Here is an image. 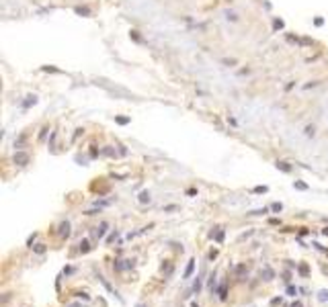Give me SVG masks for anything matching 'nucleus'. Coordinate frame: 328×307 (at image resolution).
<instances>
[{"label": "nucleus", "instance_id": "nucleus-6", "mask_svg": "<svg viewBox=\"0 0 328 307\" xmlns=\"http://www.w3.org/2000/svg\"><path fill=\"white\" fill-rule=\"evenodd\" d=\"M107 227H109V223H105V221H103V223H101V225H99V227H96V231H94V236H96V238L101 239V238H103V236H105V231H107Z\"/></svg>", "mask_w": 328, "mask_h": 307}, {"label": "nucleus", "instance_id": "nucleus-14", "mask_svg": "<svg viewBox=\"0 0 328 307\" xmlns=\"http://www.w3.org/2000/svg\"><path fill=\"white\" fill-rule=\"evenodd\" d=\"M318 299H320L322 303H328V291H320V293H318Z\"/></svg>", "mask_w": 328, "mask_h": 307}, {"label": "nucleus", "instance_id": "nucleus-11", "mask_svg": "<svg viewBox=\"0 0 328 307\" xmlns=\"http://www.w3.org/2000/svg\"><path fill=\"white\" fill-rule=\"evenodd\" d=\"M277 168L283 170V172H291V166H289L287 162H277Z\"/></svg>", "mask_w": 328, "mask_h": 307}, {"label": "nucleus", "instance_id": "nucleus-23", "mask_svg": "<svg viewBox=\"0 0 328 307\" xmlns=\"http://www.w3.org/2000/svg\"><path fill=\"white\" fill-rule=\"evenodd\" d=\"M117 236H119V231H113V233L107 238V242H113V239H117Z\"/></svg>", "mask_w": 328, "mask_h": 307}, {"label": "nucleus", "instance_id": "nucleus-24", "mask_svg": "<svg viewBox=\"0 0 328 307\" xmlns=\"http://www.w3.org/2000/svg\"><path fill=\"white\" fill-rule=\"evenodd\" d=\"M215 256H217V250H211L209 252V260H215Z\"/></svg>", "mask_w": 328, "mask_h": 307}, {"label": "nucleus", "instance_id": "nucleus-12", "mask_svg": "<svg viewBox=\"0 0 328 307\" xmlns=\"http://www.w3.org/2000/svg\"><path fill=\"white\" fill-rule=\"evenodd\" d=\"M140 203H150V193H148V191L140 193Z\"/></svg>", "mask_w": 328, "mask_h": 307}, {"label": "nucleus", "instance_id": "nucleus-20", "mask_svg": "<svg viewBox=\"0 0 328 307\" xmlns=\"http://www.w3.org/2000/svg\"><path fill=\"white\" fill-rule=\"evenodd\" d=\"M252 193H267V186H254Z\"/></svg>", "mask_w": 328, "mask_h": 307}, {"label": "nucleus", "instance_id": "nucleus-10", "mask_svg": "<svg viewBox=\"0 0 328 307\" xmlns=\"http://www.w3.org/2000/svg\"><path fill=\"white\" fill-rule=\"evenodd\" d=\"M45 244H35V246H33V252H35V254H45Z\"/></svg>", "mask_w": 328, "mask_h": 307}, {"label": "nucleus", "instance_id": "nucleus-26", "mask_svg": "<svg viewBox=\"0 0 328 307\" xmlns=\"http://www.w3.org/2000/svg\"><path fill=\"white\" fill-rule=\"evenodd\" d=\"M127 121H129V119H125V117H119V119H117V123H121V125H125Z\"/></svg>", "mask_w": 328, "mask_h": 307}, {"label": "nucleus", "instance_id": "nucleus-25", "mask_svg": "<svg viewBox=\"0 0 328 307\" xmlns=\"http://www.w3.org/2000/svg\"><path fill=\"white\" fill-rule=\"evenodd\" d=\"M74 272V268H72V266H68V268H64V274H66V276H68V274H72Z\"/></svg>", "mask_w": 328, "mask_h": 307}, {"label": "nucleus", "instance_id": "nucleus-3", "mask_svg": "<svg viewBox=\"0 0 328 307\" xmlns=\"http://www.w3.org/2000/svg\"><path fill=\"white\" fill-rule=\"evenodd\" d=\"M58 233H59V238H68V236H70V223H68V221H62Z\"/></svg>", "mask_w": 328, "mask_h": 307}, {"label": "nucleus", "instance_id": "nucleus-8", "mask_svg": "<svg viewBox=\"0 0 328 307\" xmlns=\"http://www.w3.org/2000/svg\"><path fill=\"white\" fill-rule=\"evenodd\" d=\"M78 246H80V252H82V254H86V252L90 250V244H88V239H80V244H78Z\"/></svg>", "mask_w": 328, "mask_h": 307}, {"label": "nucleus", "instance_id": "nucleus-9", "mask_svg": "<svg viewBox=\"0 0 328 307\" xmlns=\"http://www.w3.org/2000/svg\"><path fill=\"white\" fill-rule=\"evenodd\" d=\"M201 284H203V278H201V276H197V281H195V284H193V293H197V295H199Z\"/></svg>", "mask_w": 328, "mask_h": 307}, {"label": "nucleus", "instance_id": "nucleus-16", "mask_svg": "<svg viewBox=\"0 0 328 307\" xmlns=\"http://www.w3.org/2000/svg\"><path fill=\"white\" fill-rule=\"evenodd\" d=\"M287 295L295 297V295H297V287H291V284H289V287H287Z\"/></svg>", "mask_w": 328, "mask_h": 307}, {"label": "nucleus", "instance_id": "nucleus-5", "mask_svg": "<svg viewBox=\"0 0 328 307\" xmlns=\"http://www.w3.org/2000/svg\"><path fill=\"white\" fill-rule=\"evenodd\" d=\"M260 276H265V281H273V278H275V272H273V268L265 266V268H263V272H260Z\"/></svg>", "mask_w": 328, "mask_h": 307}, {"label": "nucleus", "instance_id": "nucleus-29", "mask_svg": "<svg viewBox=\"0 0 328 307\" xmlns=\"http://www.w3.org/2000/svg\"><path fill=\"white\" fill-rule=\"evenodd\" d=\"M322 233H324V236H328V227H324V229H322Z\"/></svg>", "mask_w": 328, "mask_h": 307}, {"label": "nucleus", "instance_id": "nucleus-1", "mask_svg": "<svg viewBox=\"0 0 328 307\" xmlns=\"http://www.w3.org/2000/svg\"><path fill=\"white\" fill-rule=\"evenodd\" d=\"M14 164H19V166H27V164H29V154H25V152H17V154H14Z\"/></svg>", "mask_w": 328, "mask_h": 307}, {"label": "nucleus", "instance_id": "nucleus-7", "mask_svg": "<svg viewBox=\"0 0 328 307\" xmlns=\"http://www.w3.org/2000/svg\"><path fill=\"white\" fill-rule=\"evenodd\" d=\"M193 270H195V260L191 258V260H189V264H187V270H185V278H191Z\"/></svg>", "mask_w": 328, "mask_h": 307}, {"label": "nucleus", "instance_id": "nucleus-18", "mask_svg": "<svg viewBox=\"0 0 328 307\" xmlns=\"http://www.w3.org/2000/svg\"><path fill=\"white\" fill-rule=\"evenodd\" d=\"M267 211H269V209H265V207H263V209H257V211H250V215H265Z\"/></svg>", "mask_w": 328, "mask_h": 307}, {"label": "nucleus", "instance_id": "nucleus-19", "mask_svg": "<svg viewBox=\"0 0 328 307\" xmlns=\"http://www.w3.org/2000/svg\"><path fill=\"white\" fill-rule=\"evenodd\" d=\"M271 209L279 213V211H281V209H283V205H281V203H273V205H271Z\"/></svg>", "mask_w": 328, "mask_h": 307}, {"label": "nucleus", "instance_id": "nucleus-27", "mask_svg": "<svg viewBox=\"0 0 328 307\" xmlns=\"http://www.w3.org/2000/svg\"><path fill=\"white\" fill-rule=\"evenodd\" d=\"M291 307H304V305H302V303H299V301H295V303H293V305H291Z\"/></svg>", "mask_w": 328, "mask_h": 307}, {"label": "nucleus", "instance_id": "nucleus-2", "mask_svg": "<svg viewBox=\"0 0 328 307\" xmlns=\"http://www.w3.org/2000/svg\"><path fill=\"white\" fill-rule=\"evenodd\" d=\"M96 278H99V283L103 284V287H105V289H107V291H109V293H111V295H113V297H117V299H121V297H119V295H117V291H115V289H113V287H111V284L107 283V278H105V276H103V274H99V276H96Z\"/></svg>", "mask_w": 328, "mask_h": 307}, {"label": "nucleus", "instance_id": "nucleus-15", "mask_svg": "<svg viewBox=\"0 0 328 307\" xmlns=\"http://www.w3.org/2000/svg\"><path fill=\"white\" fill-rule=\"evenodd\" d=\"M293 186H295V188H299V191H308V184H304V182H293Z\"/></svg>", "mask_w": 328, "mask_h": 307}, {"label": "nucleus", "instance_id": "nucleus-28", "mask_svg": "<svg viewBox=\"0 0 328 307\" xmlns=\"http://www.w3.org/2000/svg\"><path fill=\"white\" fill-rule=\"evenodd\" d=\"M68 307H82L80 303H72V305H68Z\"/></svg>", "mask_w": 328, "mask_h": 307}, {"label": "nucleus", "instance_id": "nucleus-17", "mask_svg": "<svg viewBox=\"0 0 328 307\" xmlns=\"http://www.w3.org/2000/svg\"><path fill=\"white\" fill-rule=\"evenodd\" d=\"M215 242H217V244H222V242H223V229H220V231L215 233Z\"/></svg>", "mask_w": 328, "mask_h": 307}, {"label": "nucleus", "instance_id": "nucleus-13", "mask_svg": "<svg viewBox=\"0 0 328 307\" xmlns=\"http://www.w3.org/2000/svg\"><path fill=\"white\" fill-rule=\"evenodd\" d=\"M297 270H299V274H304V276H308V274H310L308 264H299V266H297Z\"/></svg>", "mask_w": 328, "mask_h": 307}, {"label": "nucleus", "instance_id": "nucleus-4", "mask_svg": "<svg viewBox=\"0 0 328 307\" xmlns=\"http://www.w3.org/2000/svg\"><path fill=\"white\" fill-rule=\"evenodd\" d=\"M215 293H217V297H220L222 301H226V299H228V284L222 283L220 287H217V291H215Z\"/></svg>", "mask_w": 328, "mask_h": 307}, {"label": "nucleus", "instance_id": "nucleus-21", "mask_svg": "<svg viewBox=\"0 0 328 307\" xmlns=\"http://www.w3.org/2000/svg\"><path fill=\"white\" fill-rule=\"evenodd\" d=\"M37 238V233H33V236H29V239H27V246L29 248H33V239Z\"/></svg>", "mask_w": 328, "mask_h": 307}, {"label": "nucleus", "instance_id": "nucleus-22", "mask_svg": "<svg viewBox=\"0 0 328 307\" xmlns=\"http://www.w3.org/2000/svg\"><path fill=\"white\" fill-rule=\"evenodd\" d=\"M78 299H84V301H90V297H88V293H78Z\"/></svg>", "mask_w": 328, "mask_h": 307}, {"label": "nucleus", "instance_id": "nucleus-30", "mask_svg": "<svg viewBox=\"0 0 328 307\" xmlns=\"http://www.w3.org/2000/svg\"><path fill=\"white\" fill-rule=\"evenodd\" d=\"M135 307H146V305H144V303H138V305H135Z\"/></svg>", "mask_w": 328, "mask_h": 307}]
</instances>
